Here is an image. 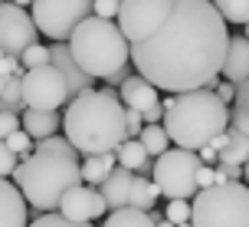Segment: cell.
Returning <instances> with one entry per match:
<instances>
[{
	"label": "cell",
	"mask_w": 249,
	"mask_h": 227,
	"mask_svg": "<svg viewBox=\"0 0 249 227\" xmlns=\"http://www.w3.org/2000/svg\"><path fill=\"white\" fill-rule=\"evenodd\" d=\"M115 151L112 155H89L86 162H82V185H89V188H95V185H102L105 178L115 171Z\"/></svg>",
	"instance_id": "44dd1931"
},
{
	"label": "cell",
	"mask_w": 249,
	"mask_h": 227,
	"mask_svg": "<svg viewBox=\"0 0 249 227\" xmlns=\"http://www.w3.org/2000/svg\"><path fill=\"white\" fill-rule=\"evenodd\" d=\"M210 145L216 148V165H223V168L226 165H239V168H243V165L249 162V139L243 132H236L233 125L226 128L220 139H213Z\"/></svg>",
	"instance_id": "e0dca14e"
},
{
	"label": "cell",
	"mask_w": 249,
	"mask_h": 227,
	"mask_svg": "<svg viewBox=\"0 0 249 227\" xmlns=\"http://www.w3.org/2000/svg\"><path fill=\"white\" fill-rule=\"evenodd\" d=\"M124 122H128V139H138V135H141V128H144V119H141V112L124 109Z\"/></svg>",
	"instance_id": "d6a6232c"
},
{
	"label": "cell",
	"mask_w": 249,
	"mask_h": 227,
	"mask_svg": "<svg viewBox=\"0 0 249 227\" xmlns=\"http://www.w3.org/2000/svg\"><path fill=\"white\" fill-rule=\"evenodd\" d=\"M220 76H226V83H233V86H239V83L249 79V40L243 37V33L230 37V46H226V60H223Z\"/></svg>",
	"instance_id": "9a60e30c"
},
{
	"label": "cell",
	"mask_w": 249,
	"mask_h": 227,
	"mask_svg": "<svg viewBox=\"0 0 249 227\" xmlns=\"http://www.w3.org/2000/svg\"><path fill=\"white\" fill-rule=\"evenodd\" d=\"M203 168V162L197 158V151L187 148H167L154 162V171H151V181L158 185L167 201H194L197 198V171Z\"/></svg>",
	"instance_id": "52a82bcc"
},
{
	"label": "cell",
	"mask_w": 249,
	"mask_h": 227,
	"mask_svg": "<svg viewBox=\"0 0 249 227\" xmlns=\"http://www.w3.org/2000/svg\"><path fill=\"white\" fill-rule=\"evenodd\" d=\"M243 37H246V40H249V23H246V33H243Z\"/></svg>",
	"instance_id": "b9f144b4"
},
{
	"label": "cell",
	"mask_w": 249,
	"mask_h": 227,
	"mask_svg": "<svg viewBox=\"0 0 249 227\" xmlns=\"http://www.w3.org/2000/svg\"><path fill=\"white\" fill-rule=\"evenodd\" d=\"M3 56H7V53H3V50H0V60H3Z\"/></svg>",
	"instance_id": "ee69618b"
},
{
	"label": "cell",
	"mask_w": 249,
	"mask_h": 227,
	"mask_svg": "<svg viewBox=\"0 0 249 227\" xmlns=\"http://www.w3.org/2000/svg\"><path fill=\"white\" fill-rule=\"evenodd\" d=\"M30 227H95V224H79V221H69L62 217L59 211H50V214H39L30 221Z\"/></svg>",
	"instance_id": "4316f807"
},
{
	"label": "cell",
	"mask_w": 249,
	"mask_h": 227,
	"mask_svg": "<svg viewBox=\"0 0 249 227\" xmlns=\"http://www.w3.org/2000/svg\"><path fill=\"white\" fill-rule=\"evenodd\" d=\"M39 30L33 23V17L17 7V3H0V50L7 56H20L23 50H30L36 43Z\"/></svg>",
	"instance_id": "8fae6325"
},
{
	"label": "cell",
	"mask_w": 249,
	"mask_h": 227,
	"mask_svg": "<svg viewBox=\"0 0 249 227\" xmlns=\"http://www.w3.org/2000/svg\"><path fill=\"white\" fill-rule=\"evenodd\" d=\"M92 3L95 0H33L30 17L39 33H46V40L69 43L75 26L92 17Z\"/></svg>",
	"instance_id": "ba28073f"
},
{
	"label": "cell",
	"mask_w": 249,
	"mask_h": 227,
	"mask_svg": "<svg viewBox=\"0 0 249 227\" xmlns=\"http://www.w3.org/2000/svg\"><path fill=\"white\" fill-rule=\"evenodd\" d=\"M69 56L72 63L89 76V79H112L122 73L124 63L131 60V46L122 37V30L115 20H102V17H89L72 30L69 37Z\"/></svg>",
	"instance_id": "5b68a950"
},
{
	"label": "cell",
	"mask_w": 249,
	"mask_h": 227,
	"mask_svg": "<svg viewBox=\"0 0 249 227\" xmlns=\"http://www.w3.org/2000/svg\"><path fill=\"white\" fill-rule=\"evenodd\" d=\"M62 132L79 155H112L128 139L124 105L115 89H82L75 92L62 115Z\"/></svg>",
	"instance_id": "3957f363"
},
{
	"label": "cell",
	"mask_w": 249,
	"mask_h": 227,
	"mask_svg": "<svg viewBox=\"0 0 249 227\" xmlns=\"http://www.w3.org/2000/svg\"><path fill=\"white\" fill-rule=\"evenodd\" d=\"M3 89H7V79H3V76H0V92H3Z\"/></svg>",
	"instance_id": "60d3db41"
},
{
	"label": "cell",
	"mask_w": 249,
	"mask_h": 227,
	"mask_svg": "<svg viewBox=\"0 0 249 227\" xmlns=\"http://www.w3.org/2000/svg\"><path fill=\"white\" fill-rule=\"evenodd\" d=\"M17 165H20V155H13V151L7 148V142L0 139V178H13Z\"/></svg>",
	"instance_id": "f546056e"
},
{
	"label": "cell",
	"mask_w": 249,
	"mask_h": 227,
	"mask_svg": "<svg viewBox=\"0 0 249 227\" xmlns=\"http://www.w3.org/2000/svg\"><path fill=\"white\" fill-rule=\"evenodd\" d=\"M148 151H144V145L138 139H124L118 148H115V162L122 165V168H128V171H141L144 175V168H148Z\"/></svg>",
	"instance_id": "ffe728a7"
},
{
	"label": "cell",
	"mask_w": 249,
	"mask_h": 227,
	"mask_svg": "<svg viewBox=\"0 0 249 227\" xmlns=\"http://www.w3.org/2000/svg\"><path fill=\"white\" fill-rule=\"evenodd\" d=\"M20 96H23V109H39V112H56L59 105L69 99V83L56 66H39V69H26L20 76Z\"/></svg>",
	"instance_id": "30bf717a"
},
{
	"label": "cell",
	"mask_w": 249,
	"mask_h": 227,
	"mask_svg": "<svg viewBox=\"0 0 249 227\" xmlns=\"http://www.w3.org/2000/svg\"><path fill=\"white\" fill-rule=\"evenodd\" d=\"M151 214H154V211H151ZM154 227H174V224H171V221H164V217H154Z\"/></svg>",
	"instance_id": "74e56055"
},
{
	"label": "cell",
	"mask_w": 249,
	"mask_h": 227,
	"mask_svg": "<svg viewBox=\"0 0 249 227\" xmlns=\"http://www.w3.org/2000/svg\"><path fill=\"white\" fill-rule=\"evenodd\" d=\"M118 10H122V0H95L92 3V17H102V20H118Z\"/></svg>",
	"instance_id": "4dcf8cb0"
},
{
	"label": "cell",
	"mask_w": 249,
	"mask_h": 227,
	"mask_svg": "<svg viewBox=\"0 0 249 227\" xmlns=\"http://www.w3.org/2000/svg\"><path fill=\"white\" fill-rule=\"evenodd\" d=\"M118 99H122L124 109H131V112H151V109H158L161 99H158V89L151 86L144 76H128L122 83V92H118Z\"/></svg>",
	"instance_id": "4fadbf2b"
},
{
	"label": "cell",
	"mask_w": 249,
	"mask_h": 227,
	"mask_svg": "<svg viewBox=\"0 0 249 227\" xmlns=\"http://www.w3.org/2000/svg\"><path fill=\"white\" fill-rule=\"evenodd\" d=\"M210 89L216 92V96H220V102H226V105L236 99V86H233V83H220V79H216V83H213Z\"/></svg>",
	"instance_id": "836d02e7"
},
{
	"label": "cell",
	"mask_w": 249,
	"mask_h": 227,
	"mask_svg": "<svg viewBox=\"0 0 249 227\" xmlns=\"http://www.w3.org/2000/svg\"><path fill=\"white\" fill-rule=\"evenodd\" d=\"M13 185L20 188L30 207H36L43 214L59 211L62 198L72 188L82 185V162L79 151L69 145L66 135H50V139L33 142V151L20 158L13 171Z\"/></svg>",
	"instance_id": "7a4b0ae2"
},
{
	"label": "cell",
	"mask_w": 249,
	"mask_h": 227,
	"mask_svg": "<svg viewBox=\"0 0 249 227\" xmlns=\"http://www.w3.org/2000/svg\"><path fill=\"white\" fill-rule=\"evenodd\" d=\"M138 142H141V145H144V151H148V155H154V158H161L164 151L171 148V139H167L164 125H144V128H141V135H138Z\"/></svg>",
	"instance_id": "cb8c5ba5"
},
{
	"label": "cell",
	"mask_w": 249,
	"mask_h": 227,
	"mask_svg": "<svg viewBox=\"0 0 249 227\" xmlns=\"http://www.w3.org/2000/svg\"><path fill=\"white\" fill-rule=\"evenodd\" d=\"M131 185H135V171H128V168H122V165H115V171L99 185L102 198H105V204H108V211H122V207H128Z\"/></svg>",
	"instance_id": "2e32d148"
},
{
	"label": "cell",
	"mask_w": 249,
	"mask_h": 227,
	"mask_svg": "<svg viewBox=\"0 0 249 227\" xmlns=\"http://www.w3.org/2000/svg\"><path fill=\"white\" fill-rule=\"evenodd\" d=\"M213 7L226 23H249V0H213Z\"/></svg>",
	"instance_id": "d4e9b609"
},
{
	"label": "cell",
	"mask_w": 249,
	"mask_h": 227,
	"mask_svg": "<svg viewBox=\"0 0 249 227\" xmlns=\"http://www.w3.org/2000/svg\"><path fill=\"white\" fill-rule=\"evenodd\" d=\"M102 227H154V214L148 211H135V207H122L102 221Z\"/></svg>",
	"instance_id": "7402d4cb"
},
{
	"label": "cell",
	"mask_w": 249,
	"mask_h": 227,
	"mask_svg": "<svg viewBox=\"0 0 249 227\" xmlns=\"http://www.w3.org/2000/svg\"><path fill=\"white\" fill-rule=\"evenodd\" d=\"M197 158H200V162H210V165H216V148H213V145H203V148L197 151Z\"/></svg>",
	"instance_id": "8d00e7d4"
},
{
	"label": "cell",
	"mask_w": 249,
	"mask_h": 227,
	"mask_svg": "<svg viewBox=\"0 0 249 227\" xmlns=\"http://www.w3.org/2000/svg\"><path fill=\"white\" fill-rule=\"evenodd\" d=\"M10 3H17V7H33V0H10Z\"/></svg>",
	"instance_id": "ab89813d"
},
{
	"label": "cell",
	"mask_w": 249,
	"mask_h": 227,
	"mask_svg": "<svg viewBox=\"0 0 249 227\" xmlns=\"http://www.w3.org/2000/svg\"><path fill=\"white\" fill-rule=\"evenodd\" d=\"M230 125L243 132L249 139V79L236 86V99H233V115H230Z\"/></svg>",
	"instance_id": "603a6c76"
},
{
	"label": "cell",
	"mask_w": 249,
	"mask_h": 227,
	"mask_svg": "<svg viewBox=\"0 0 249 227\" xmlns=\"http://www.w3.org/2000/svg\"><path fill=\"white\" fill-rule=\"evenodd\" d=\"M243 185H246V188H249V162L243 165Z\"/></svg>",
	"instance_id": "f35d334b"
},
{
	"label": "cell",
	"mask_w": 249,
	"mask_h": 227,
	"mask_svg": "<svg viewBox=\"0 0 249 227\" xmlns=\"http://www.w3.org/2000/svg\"><path fill=\"white\" fill-rule=\"evenodd\" d=\"M177 227H194V224H177Z\"/></svg>",
	"instance_id": "7bdbcfd3"
},
{
	"label": "cell",
	"mask_w": 249,
	"mask_h": 227,
	"mask_svg": "<svg viewBox=\"0 0 249 227\" xmlns=\"http://www.w3.org/2000/svg\"><path fill=\"white\" fill-rule=\"evenodd\" d=\"M226 46V20L213 0H174V10L161 30L131 46V63L154 89L180 96L210 89L220 79Z\"/></svg>",
	"instance_id": "6da1fadb"
},
{
	"label": "cell",
	"mask_w": 249,
	"mask_h": 227,
	"mask_svg": "<svg viewBox=\"0 0 249 227\" xmlns=\"http://www.w3.org/2000/svg\"><path fill=\"white\" fill-rule=\"evenodd\" d=\"M53 63V53L43 46V43H33L30 50L20 53V66H23V73L26 69H39V66H50Z\"/></svg>",
	"instance_id": "484cf974"
},
{
	"label": "cell",
	"mask_w": 249,
	"mask_h": 227,
	"mask_svg": "<svg viewBox=\"0 0 249 227\" xmlns=\"http://www.w3.org/2000/svg\"><path fill=\"white\" fill-rule=\"evenodd\" d=\"M105 211H108V204L102 198V191L89 188V185L72 188L59 204V214L69 217V221H79V224H92L95 217H105Z\"/></svg>",
	"instance_id": "7c38bea8"
},
{
	"label": "cell",
	"mask_w": 249,
	"mask_h": 227,
	"mask_svg": "<svg viewBox=\"0 0 249 227\" xmlns=\"http://www.w3.org/2000/svg\"><path fill=\"white\" fill-rule=\"evenodd\" d=\"M3 142H7V148H10L13 155H20V158H26V155L33 151V139L26 135L23 128H17V132H13L10 139H3Z\"/></svg>",
	"instance_id": "f1b7e54d"
},
{
	"label": "cell",
	"mask_w": 249,
	"mask_h": 227,
	"mask_svg": "<svg viewBox=\"0 0 249 227\" xmlns=\"http://www.w3.org/2000/svg\"><path fill=\"white\" fill-rule=\"evenodd\" d=\"M216 185V168H210V165H203L197 171V188L203 191V188H213Z\"/></svg>",
	"instance_id": "d590c367"
},
{
	"label": "cell",
	"mask_w": 249,
	"mask_h": 227,
	"mask_svg": "<svg viewBox=\"0 0 249 227\" xmlns=\"http://www.w3.org/2000/svg\"><path fill=\"white\" fill-rule=\"evenodd\" d=\"M174 10V0H122L118 10V30L128 40V46L144 43L148 37H154L164 26V20Z\"/></svg>",
	"instance_id": "9c48e42d"
},
{
	"label": "cell",
	"mask_w": 249,
	"mask_h": 227,
	"mask_svg": "<svg viewBox=\"0 0 249 227\" xmlns=\"http://www.w3.org/2000/svg\"><path fill=\"white\" fill-rule=\"evenodd\" d=\"M26 198L10 178H0V227H30L26 221Z\"/></svg>",
	"instance_id": "5bb4252c"
},
{
	"label": "cell",
	"mask_w": 249,
	"mask_h": 227,
	"mask_svg": "<svg viewBox=\"0 0 249 227\" xmlns=\"http://www.w3.org/2000/svg\"><path fill=\"white\" fill-rule=\"evenodd\" d=\"M20 128V115L17 112H0V139H10Z\"/></svg>",
	"instance_id": "1f68e13d"
},
{
	"label": "cell",
	"mask_w": 249,
	"mask_h": 227,
	"mask_svg": "<svg viewBox=\"0 0 249 227\" xmlns=\"http://www.w3.org/2000/svg\"><path fill=\"white\" fill-rule=\"evenodd\" d=\"M0 76L10 79V76H23L20 73V56H3L0 60Z\"/></svg>",
	"instance_id": "e575fe53"
},
{
	"label": "cell",
	"mask_w": 249,
	"mask_h": 227,
	"mask_svg": "<svg viewBox=\"0 0 249 227\" xmlns=\"http://www.w3.org/2000/svg\"><path fill=\"white\" fill-rule=\"evenodd\" d=\"M20 128L33 142L50 139L62 128V115L59 112H39V109H23V119H20Z\"/></svg>",
	"instance_id": "ac0fdd59"
},
{
	"label": "cell",
	"mask_w": 249,
	"mask_h": 227,
	"mask_svg": "<svg viewBox=\"0 0 249 227\" xmlns=\"http://www.w3.org/2000/svg\"><path fill=\"white\" fill-rule=\"evenodd\" d=\"M164 221L171 224H190V201H167V211H164Z\"/></svg>",
	"instance_id": "83f0119b"
},
{
	"label": "cell",
	"mask_w": 249,
	"mask_h": 227,
	"mask_svg": "<svg viewBox=\"0 0 249 227\" xmlns=\"http://www.w3.org/2000/svg\"><path fill=\"white\" fill-rule=\"evenodd\" d=\"M161 198V191L158 185L151 181L148 175H135V185H131V198H128V207H135V211H154V204Z\"/></svg>",
	"instance_id": "d6986e66"
},
{
	"label": "cell",
	"mask_w": 249,
	"mask_h": 227,
	"mask_svg": "<svg viewBox=\"0 0 249 227\" xmlns=\"http://www.w3.org/2000/svg\"><path fill=\"white\" fill-rule=\"evenodd\" d=\"M194 227H249V188L243 181H226L197 191L190 201Z\"/></svg>",
	"instance_id": "8992f818"
},
{
	"label": "cell",
	"mask_w": 249,
	"mask_h": 227,
	"mask_svg": "<svg viewBox=\"0 0 249 227\" xmlns=\"http://www.w3.org/2000/svg\"><path fill=\"white\" fill-rule=\"evenodd\" d=\"M164 109V132L174 142V148L200 151L220 139L230 128V105L220 102L213 89H194V92H180V96H167L161 102Z\"/></svg>",
	"instance_id": "277c9868"
},
{
	"label": "cell",
	"mask_w": 249,
	"mask_h": 227,
	"mask_svg": "<svg viewBox=\"0 0 249 227\" xmlns=\"http://www.w3.org/2000/svg\"><path fill=\"white\" fill-rule=\"evenodd\" d=\"M0 3H7V0H0Z\"/></svg>",
	"instance_id": "f6af8a7d"
}]
</instances>
